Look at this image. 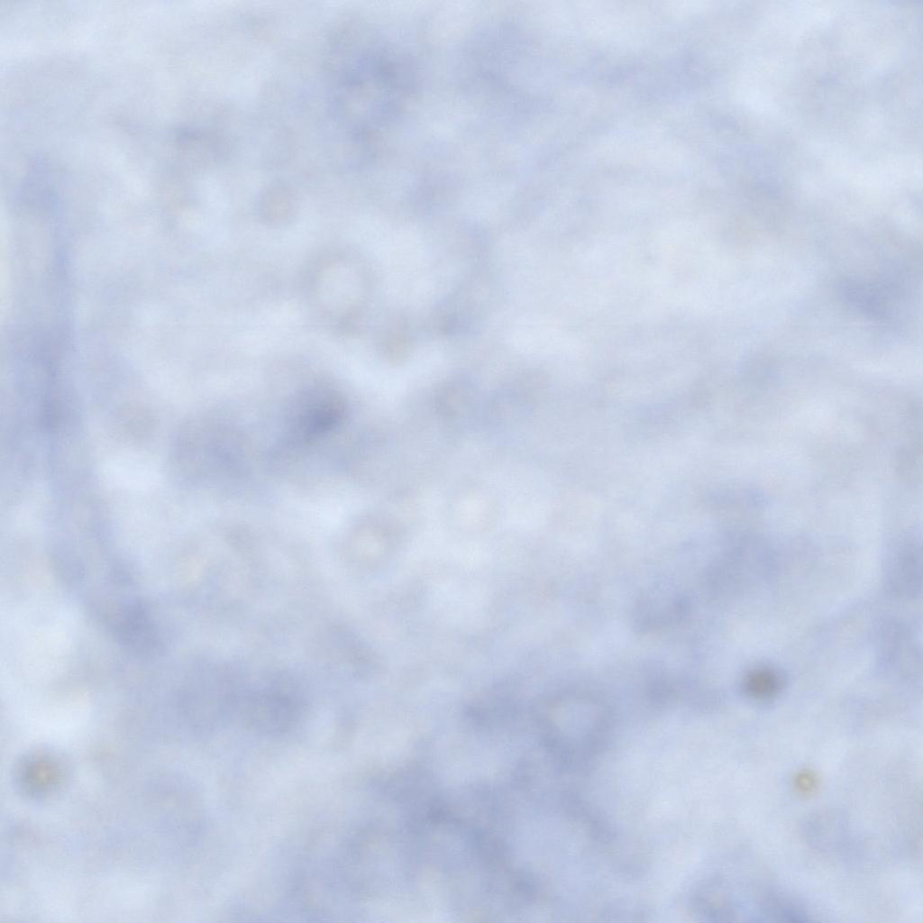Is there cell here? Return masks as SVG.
<instances>
[{
    "mask_svg": "<svg viewBox=\"0 0 923 923\" xmlns=\"http://www.w3.org/2000/svg\"><path fill=\"white\" fill-rule=\"evenodd\" d=\"M22 764L18 771V780L25 792L41 795L57 785L60 769L53 757L46 754L33 755L24 760Z\"/></svg>",
    "mask_w": 923,
    "mask_h": 923,
    "instance_id": "3957f363",
    "label": "cell"
},
{
    "mask_svg": "<svg viewBox=\"0 0 923 923\" xmlns=\"http://www.w3.org/2000/svg\"><path fill=\"white\" fill-rule=\"evenodd\" d=\"M473 399L474 392L469 384L455 382L439 390L435 406L443 416L453 418L462 416L472 405Z\"/></svg>",
    "mask_w": 923,
    "mask_h": 923,
    "instance_id": "277c9868",
    "label": "cell"
},
{
    "mask_svg": "<svg viewBox=\"0 0 923 923\" xmlns=\"http://www.w3.org/2000/svg\"><path fill=\"white\" fill-rule=\"evenodd\" d=\"M106 621L116 641L136 655L151 656L163 646L149 608L137 598L119 607Z\"/></svg>",
    "mask_w": 923,
    "mask_h": 923,
    "instance_id": "7a4b0ae2",
    "label": "cell"
},
{
    "mask_svg": "<svg viewBox=\"0 0 923 923\" xmlns=\"http://www.w3.org/2000/svg\"><path fill=\"white\" fill-rule=\"evenodd\" d=\"M781 681L777 672L770 669H758L751 672L745 681V690L755 699H768L781 688Z\"/></svg>",
    "mask_w": 923,
    "mask_h": 923,
    "instance_id": "5b68a950",
    "label": "cell"
},
{
    "mask_svg": "<svg viewBox=\"0 0 923 923\" xmlns=\"http://www.w3.org/2000/svg\"><path fill=\"white\" fill-rule=\"evenodd\" d=\"M345 405L332 388H308L297 394L290 406L288 437L292 442L306 443L333 430L343 420Z\"/></svg>",
    "mask_w": 923,
    "mask_h": 923,
    "instance_id": "6da1fadb",
    "label": "cell"
}]
</instances>
